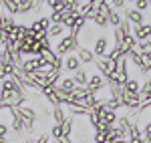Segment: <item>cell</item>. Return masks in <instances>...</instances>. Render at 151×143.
I'll return each instance as SVG.
<instances>
[{
    "instance_id": "obj_1",
    "label": "cell",
    "mask_w": 151,
    "mask_h": 143,
    "mask_svg": "<svg viewBox=\"0 0 151 143\" xmlns=\"http://www.w3.org/2000/svg\"><path fill=\"white\" fill-rule=\"evenodd\" d=\"M79 38L77 36H70V34H65L63 38H58L57 42L52 45V50H55V55L60 57V59H65L67 55H73V52H77L79 50Z\"/></svg>"
},
{
    "instance_id": "obj_2",
    "label": "cell",
    "mask_w": 151,
    "mask_h": 143,
    "mask_svg": "<svg viewBox=\"0 0 151 143\" xmlns=\"http://www.w3.org/2000/svg\"><path fill=\"white\" fill-rule=\"evenodd\" d=\"M93 55L97 57V59H103V57H107V52H109V36H105V34H101V36H97L93 40Z\"/></svg>"
},
{
    "instance_id": "obj_3",
    "label": "cell",
    "mask_w": 151,
    "mask_h": 143,
    "mask_svg": "<svg viewBox=\"0 0 151 143\" xmlns=\"http://www.w3.org/2000/svg\"><path fill=\"white\" fill-rule=\"evenodd\" d=\"M131 34L135 36V40H137V42L149 40V38H151V24H149V22H143V24H137V26H133Z\"/></svg>"
},
{
    "instance_id": "obj_4",
    "label": "cell",
    "mask_w": 151,
    "mask_h": 143,
    "mask_svg": "<svg viewBox=\"0 0 151 143\" xmlns=\"http://www.w3.org/2000/svg\"><path fill=\"white\" fill-rule=\"evenodd\" d=\"M81 60H79V57L73 52V55H67L65 59H63V69L67 71V75H73V73H77L79 69H81Z\"/></svg>"
},
{
    "instance_id": "obj_5",
    "label": "cell",
    "mask_w": 151,
    "mask_h": 143,
    "mask_svg": "<svg viewBox=\"0 0 151 143\" xmlns=\"http://www.w3.org/2000/svg\"><path fill=\"white\" fill-rule=\"evenodd\" d=\"M65 34H69V28L65 26V24H50L47 30V36L50 42H57L58 38H63Z\"/></svg>"
},
{
    "instance_id": "obj_6",
    "label": "cell",
    "mask_w": 151,
    "mask_h": 143,
    "mask_svg": "<svg viewBox=\"0 0 151 143\" xmlns=\"http://www.w3.org/2000/svg\"><path fill=\"white\" fill-rule=\"evenodd\" d=\"M95 67L99 69V75L107 77V75L115 73V60H111V59H107V57H103V59H97V60H95Z\"/></svg>"
},
{
    "instance_id": "obj_7",
    "label": "cell",
    "mask_w": 151,
    "mask_h": 143,
    "mask_svg": "<svg viewBox=\"0 0 151 143\" xmlns=\"http://www.w3.org/2000/svg\"><path fill=\"white\" fill-rule=\"evenodd\" d=\"M123 16L127 18L129 22H133L135 26L145 22V14H143V12H139V10H135V8H123Z\"/></svg>"
},
{
    "instance_id": "obj_8",
    "label": "cell",
    "mask_w": 151,
    "mask_h": 143,
    "mask_svg": "<svg viewBox=\"0 0 151 143\" xmlns=\"http://www.w3.org/2000/svg\"><path fill=\"white\" fill-rule=\"evenodd\" d=\"M75 55L79 57L81 65H95V60H97V57L93 55V50H91V48H85V47H79V50H77Z\"/></svg>"
},
{
    "instance_id": "obj_9",
    "label": "cell",
    "mask_w": 151,
    "mask_h": 143,
    "mask_svg": "<svg viewBox=\"0 0 151 143\" xmlns=\"http://www.w3.org/2000/svg\"><path fill=\"white\" fill-rule=\"evenodd\" d=\"M57 87L60 89V91H65V93H73V91H75V87H77V83H75V79H73L70 75H67V77L63 75Z\"/></svg>"
},
{
    "instance_id": "obj_10",
    "label": "cell",
    "mask_w": 151,
    "mask_h": 143,
    "mask_svg": "<svg viewBox=\"0 0 151 143\" xmlns=\"http://www.w3.org/2000/svg\"><path fill=\"white\" fill-rule=\"evenodd\" d=\"M70 77L75 79L77 87H87V83H89V77H91V75H89V71H87V69H83V67H81L79 71H77V73H73Z\"/></svg>"
},
{
    "instance_id": "obj_11",
    "label": "cell",
    "mask_w": 151,
    "mask_h": 143,
    "mask_svg": "<svg viewBox=\"0 0 151 143\" xmlns=\"http://www.w3.org/2000/svg\"><path fill=\"white\" fill-rule=\"evenodd\" d=\"M139 99H141V103L151 101V77H147L143 81V85L139 87Z\"/></svg>"
},
{
    "instance_id": "obj_12",
    "label": "cell",
    "mask_w": 151,
    "mask_h": 143,
    "mask_svg": "<svg viewBox=\"0 0 151 143\" xmlns=\"http://www.w3.org/2000/svg\"><path fill=\"white\" fill-rule=\"evenodd\" d=\"M50 115H52V121L55 123H63V121L67 119V115H65V107L63 105H57V107H52V111H50Z\"/></svg>"
},
{
    "instance_id": "obj_13",
    "label": "cell",
    "mask_w": 151,
    "mask_h": 143,
    "mask_svg": "<svg viewBox=\"0 0 151 143\" xmlns=\"http://www.w3.org/2000/svg\"><path fill=\"white\" fill-rule=\"evenodd\" d=\"M2 6H4V12L6 14L18 16V4H16V0H2Z\"/></svg>"
},
{
    "instance_id": "obj_14",
    "label": "cell",
    "mask_w": 151,
    "mask_h": 143,
    "mask_svg": "<svg viewBox=\"0 0 151 143\" xmlns=\"http://www.w3.org/2000/svg\"><path fill=\"white\" fill-rule=\"evenodd\" d=\"M121 18H123V16L119 14V10H111V12H109V16H107V22H109L111 28H117V26L121 24Z\"/></svg>"
},
{
    "instance_id": "obj_15",
    "label": "cell",
    "mask_w": 151,
    "mask_h": 143,
    "mask_svg": "<svg viewBox=\"0 0 151 143\" xmlns=\"http://www.w3.org/2000/svg\"><path fill=\"white\" fill-rule=\"evenodd\" d=\"M50 139L52 141H60L63 139V127L58 123H52V127H50Z\"/></svg>"
},
{
    "instance_id": "obj_16",
    "label": "cell",
    "mask_w": 151,
    "mask_h": 143,
    "mask_svg": "<svg viewBox=\"0 0 151 143\" xmlns=\"http://www.w3.org/2000/svg\"><path fill=\"white\" fill-rule=\"evenodd\" d=\"M117 28H119V30H121V32H123L125 36H127V34H131V30H133V28H131V22H129V20L125 18V16L121 18V24H119Z\"/></svg>"
},
{
    "instance_id": "obj_17",
    "label": "cell",
    "mask_w": 151,
    "mask_h": 143,
    "mask_svg": "<svg viewBox=\"0 0 151 143\" xmlns=\"http://www.w3.org/2000/svg\"><path fill=\"white\" fill-rule=\"evenodd\" d=\"M133 4H135V10L143 12V14H145V10L149 8V0H135Z\"/></svg>"
},
{
    "instance_id": "obj_18",
    "label": "cell",
    "mask_w": 151,
    "mask_h": 143,
    "mask_svg": "<svg viewBox=\"0 0 151 143\" xmlns=\"http://www.w3.org/2000/svg\"><path fill=\"white\" fill-rule=\"evenodd\" d=\"M109 6L113 10H123L125 8V0H109Z\"/></svg>"
},
{
    "instance_id": "obj_19",
    "label": "cell",
    "mask_w": 151,
    "mask_h": 143,
    "mask_svg": "<svg viewBox=\"0 0 151 143\" xmlns=\"http://www.w3.org/2000/svg\"><path fill=\"white\" fill-rule=\"evenodd\" d=\"M35 139H36V143H48V141H50V133L42 131L38 137H35Z\"/></svg>"
},
{
    "instance_id": "obj_20",
    "label": "cell",
    "mask_w": 151,
    "mask_h": 143,
    "mask_svg": "<svg viewBox=\"0 0 151 143\" xmlns=\"http://www.w3.org/2000/svg\"><path fill=\"white\" fill-rule=\"evenodd\" d=\"M8 133H10V125L0 123V137H8Z\"/></svg>"
},
{
    "instance_id": "obj_21",
    "label": "cell",
    "mask_w": 151,
    "mask_h": 143,
    "mask_svg": "<svg viewBox=\"0 0 151 143\" xmlns=\"http://www.w3.org/2000/svg\"><path fill=\"white\" fill-rule=\"evenodd\" d=\"M58 143H73V137H63Z\"/></svg>"
},
{
    "instance_id": "obj_22",
    "label": "cell",
    "mask_w": 151,
    "mask_h": 143,
    "mask_svg": "<svg viewBox=\"0 0 151 143\" xmlns=\"http://www.w3.org/2000/svg\"><path fill=\"white\" fill-rule=\"evenodd\" d=\"M127 2H135V0H125V4H127Z\"/></svg>"
},
{
    "instance_id": "obj_23",
    "label": "cell",
    "mask_w": 151,
    "mask_h": 143,
    "mask_svg": "<svg viewBox=\"0 0 151 143\" xmlns=\"http://www.w3.org/2000/svg\"><path fill=\"white\" fill-rule=\"evenodd\" d=\"M0 4H2V0H0Z\"/></svg>"
}]
</instances>
